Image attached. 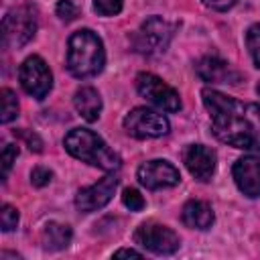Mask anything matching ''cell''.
Here are the masks:
<instances>
[{
    "label": "cell",
    "instance_id": "cell-1",
    "mask_svg": "<svg viewBox=\"0 0 260 260\" xmlns=\"http://www.w3.org/2000/svg\"><path fill=\"white\" fill-rule=\"evenodd\" d=\"M217 140L244 150H260V104H246L217 89L201 91Z\"/></svg>",
    "mask_w": 260,
    "mask_h": 260
},
{
    "label": "cell",
    "instance_id": "cell-2",
    "mask_svg": "<svg viewBox=\"0 0 260 260\" xmlns=\"http://www.w3.org/2000/svg\"><path fill=\"white\" fill-rule=\"evenodd\" d=\"M104 63H106L104 43L93 30L81 28L69 37L67 69L71 75H75L79 79L93 77L104 69Z\"/></svg>",
    "mask_w": 260,
    "mask_h": 260
},
{
    "label": "cell",
    "instance_id": "cell-3",
    "mask_svg": "<svg viewBox=\"0 0 260 260\" xmlns=\"http://www.w3.org/2000/svg\"><path fill=\"white\" fill-rule=\"evenodd\" d=\"M63 146L65 150L91 165V167H98L102 171H118L120 165H122V158L118 152H114L95 132L87 130V128H73L67 132V136L63 138Z\"/></svg>",
    "mask_w": 260,
    "mask_h": 260
},
{
    "label": "cell",
    "instance_id": "cell-4",
    "mask_svg": "<svg viewBox=\"0 0 260 260\" xmlns=\"http://www.w3.org/2000/svg\"><path fill=\"white\" fill-rule=\"evenodd\" d=\"M37 32V10L30 4L12 8L2 18V45L6 49H18L26 45Z\"/></svg>",
    "mask_w": 260,
    "mask_h": 260
},
{
    "label": "cell",
    "instance_id": "cell-5",
    "mask_svg": "<svg viewBox=\"0 0 260 260\" xmlns=\"http://www.w3.org/2000/svg\"><path fill=\"white\" fill-rule=\"evenodd\" d=\"M173 35H175V24L167 22L160 16H150L140 24L132 43H134V49L138 53L154 55V53H160L169 47Z\"/></svg>",
    "mask_w": 260,
    "mask_h": 260
},
{
    "label": "cell",
    "instance_id": "cell-6",
    "mask_svg": "<svg viewBox=\"0 0 260 260\" xmlns=\"http://www.w3.org/2000/svg\"><path fill=\"white\" fill-rule=\"evenodd\" d=\"M124 130L134 138H160L169 134V120L150 108H134L124 118Z\"/></svg>",
    "mask_w": 260,
    "mask_h": 260
},
{
    "label": "cell",
    "instance_id": "cell-7",
    "mask_svg": "<svg viewBox=\"0 0 260 260\" xmlns=\"http://www.w3.org/2000/svg\"><path fill=\"white\" fill-rule=\"evenodd\" d=\"M18 79H20L22 89L35 100H45L53 87L51 69L39 55H30L22 61L18 69Z\"/></svg>",
    "mask_w": 260,
    "mask_h": 260
},
{
    "label": "cell",
    "instance_id": "cell-8",
    "mask_svg": "<svg viewBox=\"0 0 260 260\" xmlns=\"http://www.w3.org/2000/svg\"><path fill=\"white\" fill-rule=\"evenodd\" d=\"M136 89L146 102H150L152 106H156L165 112H179L181 110L179 93L169 83H165L160 77H156L154 73H146V71L138 73L136 75Z\"/></svg>",
    "mask_w": 260,
    "mask_h": 260
},
{
    "label": "cell",
    "instance_id": "cell-9",
    "mask_svg": "<svg viewBox=\"0 0 260 260\" xmlns=\"http://www.w3.org/2000/svg\"><path fill=\"white\" fill-rule=\"evenodd\" d=\"M134 242L152 252V254H160V256H169V254H175L181 246V240L179 236L167 228V225H160V223H142L138 225V230L134 232Z\"/></svg>",
    "mask_w": 260,
    "mask_h": 260
},
{
    "label": "cell",
    "instance_id": "cell-10",
    "mask_svg": "<svg viewBox=\"0 0 260 260\" xmlns=\"http://www.w3.org/2000/svg\"><path fill=\"white\" fill-rule=\"evenodd\" d=\"M136 177L140 181L142 187L154 191V189H167V187H175L181 181L179 169L175 165H171L169 160L162 158H154V160H146L138 167Z\"/></svg>",
    "mask_w": 260,
    "mask_h": 260
},
{
    "label": "cell",
    "instance_id": "cell-11",
    "mask_svg": "<svg viewBox=\"0 0 260 260\" xmlns=\"http://www.w3.org/2000/svg\"><path fill=\"white\" fill-rule=\"evenodd\" d=\"M116 187H118V177L108 175L102 181H98L95 185L79 189L75 195V207L83 213H91L95 209H102L106 203H110Z\"/></svg>",
    "mask_w": 260,
    "mask_h": 260
},
{
    "label": "cell",
    "instance_id": "cell-12",
    "mask_svg": "<svg viewBox=\"0 0 260 260\" xmlns=\"http://www.w3.org/2000/svg\"><path fill=\"white\" fill-rule=\"evenodd\" d=\"M232 175L238 189L246 197H260V154H248L238 158Z\"/></svg>",
    "mask_w": 260,
    "mask_h": 260
},
{
    "label": "cell",
    "instance_id": "cell-13",
    "mask_svg": "<svg viewBox=\"0 0 260 260\" xmlns=\"http://www.w3.org/2000/svg\"><path fill=\"white\" fill-rule=\"evenodd\" d=\"M183 162L187 167V171L199 179V181H209L215 173V165H217V156L209 146L203 144H189L183 150Z\"/></svg>",
    "mask_w": 260,
    "mask_h": 260
},
{
    "label": "cell",
    "instance_id": "cell-14",
    "mask_svg": "<svg viewBox=\"0 0 260 260\" xmlns=\"http://www.w3.org/2000/svg\"><path fill=\"white\" fill-rule=\"evenodd\" d=\"M197 75L207 83H238L240 73L219 57H203L195 65Z\"/></svg>",
    "mask_w": 260,
    "mask_h": 260
},
{
    "label": "cell",
    "instance_id": "cell-15",
    "mask_svg": "<svg viewBox=\"0 0 260 260\" xmlns=\"http://www.w3.org/2000/svg\"><path fill=\"white\" fill-rule=\"evenodd\" d=\"M183 223L191 230H207L211 228L215 215H213V209L209 203L205 201H199V199H191L183 205Z\"/></svg>",
    "mask_w": 260,
    "mask_h": 260
},
{
    "label": "cell",
    "instance_id": "cell-16",
    "mask_svg": "<svg viewBox=\"0 0 260 260\" xmlns=\"http://www.w3.org/2000/svg\"><path fill=\"white\" fill-rule=\"evenodd\" d=\"M73 106L77 110V114L87 120V122H95L100 118L102 112V98L98 93V89H93L91 85H83L75 91L73 95Z\"/></svg>",
    "mask_w": 260,
    "mask_h": 260
},
{
    "label": "cell",
    "instance_id": "cell-17",
    "mask_svg": "<svg viewBox=\"0 0 260 260\" xmlns=\"http://www.w3.org/2000/svg\"><path fill=\"white\" fill-rule=\"evenodd\" d=\"M71 228L67 223H57V221H49L41 234V242L45 250H63L69 246L71 242Z\"/></svg>",
    "mask_w": 260,
    "mask_h": 260
},
{
    "label": "cell",
    "instance_id": "cell-18",
    "mask_svg": "<svg viewBox=\"0 0 260 260\" xmlns=\"http://www.w3.org/2000/svg\"><path fill=\"white\" fill-rule=\"evenodd\" d=\"M0 98H2L0 122H2V124H8V122H12V120L18 116V100H16V93H14L12 89H8V87H2Z\"/></svg>",
    "mask_w": 260,
    "mask_h": 260
},
{
    "label": "cell",
    "instance_id": "cell-19",
    "mask_svg": "<svg viewBox=\"0 0 260 260\" xmlns=\"http://www.w3.org/2000/svg\"><path fill=\"white\" fill-rule=\"evenodd\" d=\"M246 45H248V51L252 55V61L256 63V67H260V22H256L248 28Z\"/></svg>",
    "mask_w": 260,
    "mask_h": 260
},
{
    "label": "cell",
    "instance_id": "cell-20",
    "mask_svg": "<svg viewBox=\"0 0 260 260\" xmlns=\"http://www.w3.org/2000/svg\"><path fill=\"white\" fill-rule=\"evenodd\" d=\"M18 223V211L16 207L4 203L2 205V211H0V225H2V232H12Z\"/></svg>",
    "mask_w": 260,
    "mask_h": 260
},
{
    "label": "cell",
    "instance_id": "cell-21",
    "mask_svg": "<svg viewBox=\"0 0 260 260\" xmlns=\"http://www.w3.org/2000/svg\"><path fill=\"white\" fill-rule=\"evenodd\" d=\"M14 136L20 138L32 152H41V150H43V140H41L35 132H30V130H26V128H18V130H14Z\"/></svg>",
    "mask_w": 260,
    "mask_h": 260
},
{
    "label": "cell",
    "instance_id": "cell-22",
    "mask_svg": "<svg viewBox=\"0 0 260 260\" xmlns=\"http://www.w3.org/2000/svg\"><path fill=\"white\" fill-rule=\"evenodd\" d=\"M122 0H93V8L102 16H114L122 10Z\"/></svg>",
    "mask_w": 260,
    "mask_h": 260
},
{
    "label": "cell",
    "instance_id": "cell-23",
    "mask_svg": "<svg viewBox=\"0 0 260 260\" xmlns=\"http://www.w3.org/2000/svg\"><path fill=\"white\" fill-rule=\"evenodd\" d=\"M16 156H18V146L16 144H4V148H2V179L8 177Z\"/></svg>",
    "mask_w": 260,
    "mask_h": 260
},
{
    "label": "cell",
    "instance_id": "cell-24",
    "mask_svg": "<svg viewBox=\"0 0 260 260\" xmlns=\"http://www.w3.org/2000/svg\"><path fill=\"white\" fill-rule=\"evenodd\" d=\"M122 203L130 209V211H140L142 207H144V197L136 191V189H124V193H122Z\"/></svg>",
    "mask_w": 260,
    "mask_h": 260
},
{
    "label": "cell",
    "instance_id": "cell-25",
    "mask_svg": "<svg viewBox=\"0 0 260 260\" xmlns=\"http://www.w3.org/2000/svg\"><path fill=\"white\" fill-rule=\"evenodd\" d=\"M55 12H57V16L61 18V20H65V22H71V20H75L77 18V6L71 2V0H59L57 2V6H55Z\"/></svg>",
    "mask_w": 260,
    "mask_h": 260
},
{
    "label": "cell",
    "instance_id": "cell-26",
    "mask_svg": "<svg viewBox=\"0 0 260 260\" xmlns=\"http://www.w3.org/2000/svg\"><path fill=\"white\" fill-rule=\"evenodd\" d=\"M51 179H53V173L47 167H35L30 173V183L35 187H45L51 183Z\"/></svg>",
    "mask_w": 260,
    "mask_h": 260
},
{
    "label": "cell",
    "instance_id": "cell-27",
    "mask_svg": "<svg viewBox=\"0 0 260 260\" xmlns=\"http://www.w3.org/2000/svg\"><path fill=\"white\" fill-rule=\"evenodd\" d=\"M205 6H209V8H213V10H219V12H223V10H230L234 4H236V0H201Z\"/></svg>",
    "mask_w": 260,
    "mask_h": 260
},
{
    "label": "cell",
    "instance_id": "cell-28",
    "mask_svg": "<svg viewBox=\"0 0 260 260\" xmlns=\"http://www.w3.org/2000/svg\"><path fill=\"white\" fill-rule=\"evenodd\" d=\"M114 256H116V258H120V256H128V258H140L142 254H140V252H136V250H132V248H120V250H116V252H114Z\"/></svg>",
    "mask_w": 260,
    "mask_h": 260
},
{
    "label": "cell",
    "instance_id": "cell-29",
    "mask_svg": "<svg viewBox=\"0 0 260 260\" xmlns=\"http://www.w3.org/2000/svg\"><path fill=\"white\" fill-rule=\"evenodd\" d=\"M256 91H258V95H260V83H258V87H256Z\"/></svg>",
    "mask_w": 260,
    "mask_h": 260
}]
</instances>
